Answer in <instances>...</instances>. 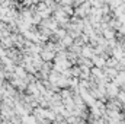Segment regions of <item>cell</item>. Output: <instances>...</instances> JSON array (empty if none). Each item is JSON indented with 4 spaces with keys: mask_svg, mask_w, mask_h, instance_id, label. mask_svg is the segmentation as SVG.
Returning <instances> with one entry per match:
<instances>
[{
    "mask_svg": "<svg viewBox=\"0 0 125 124\" xmlns=\"http://www.w3.org/2000/svg\"><path fill=\"white\" fill-rule=\"evenodd\" d=\"M118 99H119V101H122V102H125V92H124V91L118 92Z\"/></svg>",
    "mask_w": 125,
    "mask_h": 124,
    "instance_id": "obj_3",
    "label": "cell"
},
{
    "mask_svg": "<svg viewBox=\"0 0 125 124\" xmlns=\"http://www.w3.org/2000/svg\"><path fill=\"white\" fill-rule=\"evenodd\" d=\"M115 83H116V85H124V83H125V72H121V73H118V74H116Z\"/></svg>",
    "mask_w": 125,
    "mask_h": 124,
    "instance_id": "obj_1",
    "label": "cell"
},
{
    "mask_svg": "<svg viewBox=\"0 0 125 124\" xmlns=\"http://www.w3.org/2000/svg\"><path fill=\"white\" fill-rule=\"evenodd\" d=\"M92 62H93V64L94 66H96V67H102V66H103V64H105V59H100V57H92Z\"/></svg>",
    "mask_w": 125,
    "mask_h": 124,
    "instance_id": "obj_2",
    "label": "cell"
}]
</instances>
